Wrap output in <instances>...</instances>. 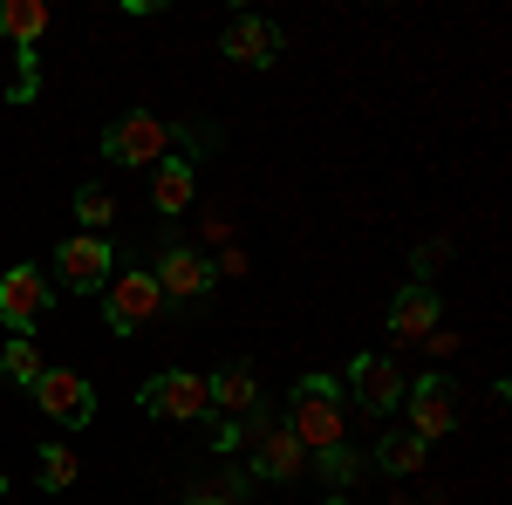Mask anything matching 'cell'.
I'll return each instance as SVG.
<instances>
[{
    "label": "cell",
    "mask_w": 512,
    "mask_h": 505,
    "mask_svg": "<svg viewBox=\"0 0 512 505\" xmlns=\"http://www.w3.org/2000/svg\"><path fill=\"white\" fill-rule=\"evenodd\" d=\"M287 430H294V444H301V451H328V444H342V430H349L342 383L308 369V376L294 383V403H287Z\"/></svg>",
    "instance_id": "6da1fadb"
},
{
    "label": "cell",
    "mask_w": 512,
    "mask_h": 505,
    "mask_svg": "<svg viewBox=\"0 0 512 505\" xmlns=\"http://www.w3.org/2000/svg\"><path fill=\"white\" fill-rule=\"evenodd\" d=\"M137 410L158 417V424H198V417H212V389L192 369H164V376H151L137 389Z\"/></svg>",
    "instance_id": "7a4b0ae2"
},
{
    "label": "cell",
    "mask_w": 512,
    "mask_h": 505,
    "mask_svg": "<svg viewBox=\"0 0 512 505\" xmlns=\"http://www.w3.org/2000/svg\"><path fill=\"white\" fill-rule=\"evenodd\" d=\"M110 273H117V253H110L103 233H76V239L55 246V280H62L69 294H103Z\"/></svg>",
    "instance_id": "3957f363"
},
{
    "label": "cell",
    "mask_w": 512,
    "mask_h": 505,
    "mask_svg": "<svg viewBox=\"0 0 512 505\" xmlns=\"http://www.w3.org/2000/svg\"><path fill=\"white\" fill-rule=\"evenodd\" d=\"M164 314V294L158 280L137 267V273H110V287H103V321L117 328V335H137V328H151Z\"/></svg>",
    "instance_id": "277c9868"
},
{
    "label": "cell",
    "mask_w": 512,
    "mask_h": 505,
    "mask_svg": "<svg viewBox=\"0 0 512 505\" xmlns=\"http://www.w3.org/2000/svg\"><path fill=\"white\" fill-rule=\"evenodd\" d=\"M151 280H158V294L164 301H205L212 294V280H219V267L198 253V246H185V239H164V253H158V267H151Z\"/></svg>",
    "instance_id": "5b68a950"
},
{
    "label": "cell",
    "mask_w": 512,
    "mask_h": 505,
    "mask_svg": "<svg viewBox=\"0 0 512 505\" xmlns=\"http://www.w3.org/2000/svg\"><path fill=\"white\" fill-rule=\"evenodd\" d=\"M103 157H110V164H137V171H144V164H164V157H171V123L130 110V117H117L103 130Z\"/></svg>",
    "instance_id": "8992f818"
},
{
    "label": "cell",
    "mask_w": 512,
    "mask_h": 505,
    "mask_svg": "<svg viewBox=\"0 0 512 505\" xmlns=\"http://www.w3.org/2000/svg\"><path fill=\"white\" fill-rule=\"evenodd\" d=\"M349 396H355V410H369V417H390L396 403H403V369H396L390 355H376V349H362L349 362Z\"/></svg>",
    "instance_id": "52a82bcc"
},
{
    "label": "cell",
    "mask_w": 512,
    "mask_h": 505,
    "mask_svg": "<svg viewBox=\"0 0 512 505\" xmlns=\"http://www.w3.org/2000/svg\"><path fill=\"white\" fill-rule=\"evenodd\" d=\"M35 410L55 417L62 430H82L89 417H96V389L82 383L76 369H41L35 376Z\"/></svg>",
    "instance_id": "ba28073f"
},
{
    "label": "cell",
    "mask_w": 512,
    "mask_h": 505,
    "mask_svg": "<svg viewBox=\"0 0 512 505\" xmlns=\"http://www.w3.org/2000/svg\"><path fill=\"white\" fill-rule=\"evenodd\" d=\"M403 403H410V430L431 444V437H451V424H458V389H451V376H417V383H403Z\"/></svg>",
    "instance_id": "9c48e42d"
},
{
    "label": "cell",
    "mask_w": 512,
    "mask_h": 505,
    "mask_svg": "<svg viewBox=\"0 0 512 505\" xmlns=\"http://www.w3.org/2000/svg\"><path fill=\"white\" fill-rule=\"evenodd\" d=\"M48 301H55V287L41 280L35 267H7L0 273V328H35L41 314H48Z\"/></svg>",
    "instance_id": "30bf717a"
},
{
    "label": "cell",
    "mask_w": 512,
    "mask_h": 505,
    "mask_svg": "<svg viewBox=\"0 0 512 505\" xmlns=\"http://www.w3.org/2000/svg\"><path fill=\"white\" fill-rule=\"evenodd\" d=\"M219 55L239 62V69H274V62H280V28H274V21H260V14H233L226 35H219Z\"/></svg>",
    "instance_id": "8fae6325"
},
{
    "label": "cell",
    "mask_w": 512,
    "mask_h": 505,
    "mask_svg": "<svg viewBox=\"0 0 512 505\" xmlns=\"http://www.w3.org/2000/svg\"><path fill=\"white\" fill-rule=\"evenodd\" d=\"M301 465H308V451L294 444V430H287V424L253 430V465H246V478H267V485H294V478H301Z\"/></svg>",
    "instance_id": "7c38bea8"
},
{
    "label": "cell",
    "mask_w": 512,
    "mask_h": 505,
    "mask_svg": "<svg viewBox=\"0 0 512 505\" xmlns=\"http://www.w3.org/2000/svg\"><path fill=\"white\" fill-rule=\"evenodd\" d=\"M437 294L431 287H424V280H410V287H396V301H390V335L396 342H424V335H431L437 328Z\"/></svg>",
    "instance_id": "4fadbf2b"
},
{
    "label": "cell",
    "mask_w": 512,
    "mask_h": 505,
    "mask_svg": "<svg viewBox=\"0 0 512 505\" xmlns=\"http://www.w3.org/2000/svg\"><path fill=\"white\" fill-rule=\"evenodd\" d=\"M192 192H198V164L192 157H164L158 171H151V205H158L164 219H178V212L192 205Z\"/></svg>",
    "instance_id": "5bb4252c"
},
{
    "label": "cell",
    "mask_w": 512,
    "mask_h": 505,
    "mask_svg": "<svg viewBox=\"0 0 512 505\" xmlns=\"http://www.w3.org/2000/svg\"><path fill=\"white\" fill-rule=\"evenodd\" d=\"M205 389H212V410H226V417H246V410L260 403V383H253V369H246V362L219 369V376H205Z\"/></svg>",
    "instance_id": "9a60e30c"
},
{
    "label": "cell",
    "mask_w": 512,
    "mask_h": 505,
    "mask_svg": "<svg viewBox=\"0 0 512 505\" xmlns=\"http://www.w3.org/2000/svg\"><path fill=\"white\" fill-rule=\"evenodd\" d=\"M431 458V444L417 437V430H390L383 444H376V471H390V478H410V471H424Z\"/></svg>",
    "instance_id": "2e32d148"
},
{
    "label": "cell",
    "mask_w": 512,
    "mask_h": 505,
    "mask_svg": "<svg viewBox=\"0 0 512 505\" xmlns=\"http://www.w3.org/2000/svg\"><path fill=\"white\" fill-rule=\"evenodd\" d=\"M0 28L14 35V48H35V41L48 35V7H41V0H7V7H0Z\"/></svg>",
    "instance_id": "e0dca14e"
},
{
    "label": "cell",
    "mask_w": 512,
    "mask_h": 505,
    "mask_svg": "<svg viewBox=\"0 0 512 505\" xmlns=\"http://www.w3.org/2000/svg\"><path fill=\"white\" fill-rule=\"evenodd\" d=\"M35 471H41V485H48V492H69V485H76V451H69V444H41L35 451Z\"/></svg>",
    "instance_id": "ac0fdd59"
},
{
    "label": "cell",
    "mask_w": 512,
    "mask_h": 505,
    "mask_svg": "<svg viewBox=\"0 0 512 505\" xmlns=\"http://www.w3.org/2000/svg\"><path fill=\"white\" fill-rule=\"evenodd\" d=\"M246 471H226V478H205V485H192L185 492V505H246Z\"/></svg>",
    "instance_id": "d6986e66"
},
{
    "label": "cell",
    "mask_w": 512,
    "mask_h": 505,
    "mask_svg": "<svg viewBox=\"0 0 512 505\" xmlns=\"http://www.w3.org/2000/svg\"><path fill=\"white\" fill-rule=\"evenodd\" d=\"M76 219H82V233H103V226L117 219V198H110V185H76Z\"/></svg>",
    "instance_id": "ffe728a7"
},
{
    "label": "cell",
    "mask_w": 512,
    "mask_h": 505,
    "mask_svg": "<svg viewBox=\"0 0 512 505\" xmlns=\"http://www.w3.org/2000/svg\"><path fill=\"white\" fill-rule=\"evenodd\" d=\"M41 369H48V362H41V349L28 342V335H14V342L0 349V376H14V383H28V389H35Z\"/></svg>",
    "instance_id": "44dd1931"
},
{
    "label": "cell",
    "mask_w": 512,
    "mask_h": 505,
    "mask_svg": "<svg viewBox=\"0 0 512 505\" xmlns=\"http://www.w3.org/2000/svg\"><path fill=\"white\" fill-rule=\"evenodd\" d=\"M315 471L328 485H355V478H362V458H355L349 444H328V451H315Z\"/></svg>",
    "instance_id": "7402d4cb"
},
{
    "label": "cell",
    "mask_w": 512,
    "mask_h": 505,
    "mask_svg": "<svg viewBox=\"0 0 512 505\" xmlns=\"http://www.w3.org/2000/svg\"><path fill=\"white\" fill-rule=\"evenodd\" d=\"M198 424H205V444H212V451H239V444H246L239 417H198Z\"/></svg>",
    "instance_id": "603a6c76"
},
{
    "label": "cell",
    "mask_w": 512,
    "mask_h": 505,
    "mask_svg": "<svg viewBox=\"0 0 512 505\" xmlns=\"http://www.w3.org/2000/svg\"><path fill=\"white\" fill-rule=\"evenodd\" d=\"M0 499H7V471H0Z\"/></svg>",
    "instance_id": "cb8c5ba5"
},
{
    "label": "cell",
    "mask_w": 512,
    "mask_h": 505,
    "mask_svg": "<svg viewBox=\"0 0 512 505\" xmlns=\"http://www.w3.org/2000/svg\"><path fill=\"white\" fill-rule=\"evenodd\" d=\"M328 505H349V499H328Z\"/></svg>",
    "instance_id": "d4e9b609"
}]
</instances>
